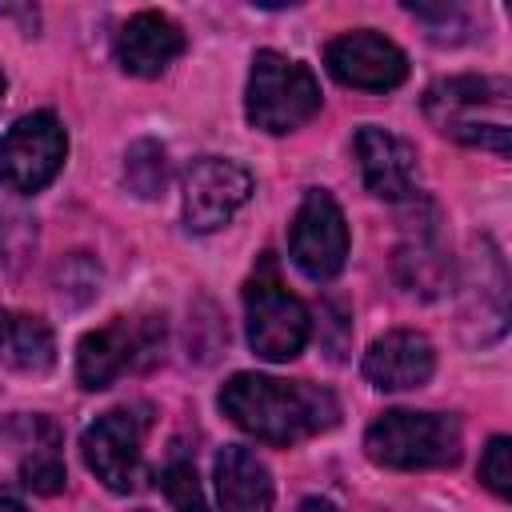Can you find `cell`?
<instances>
[{
    "mask_svg": "<svg viewBox=\"0 0 512 512\" xmlns=\"http://www.w3.org/2000/svg\"><path fill=\"white\" fill-rule=\"evenodd\" d=\"M220 408L236 428L264 444H300L340 420V404L328 388L260 372H236L220 388Z\"/></svg>",
    "mask_w": 512,
    "mask_h": 512,
    "instance_id": "cell-1",
    "label": "cell"
},
{
    "mask_svg": "<svg viewBox=\"0 0 512 512\" xmlns=\"http://www.w3.org/2000/svg\"><path fill=\"white\" fill-rule=\"evenodd\" d=\"M508 104L512 88L504 76H448L424 92V116L444 136L488 152H508Z\"/></svg>",
    "mask_w": 512,
    "mask_h": 512,
    "instance_id": "cell-2",
    "label": "cell"
},
{
    "mask_svg": "<svg viewBox=\"0 0 512 512\" xmlns=\"http://www.w3.org/2000/svg\"><path fill=\"white\" fill-rule=\"evenodd\" d=\"M460 424L440 412H412L392 408L376 416L364 432V452L380 468L420 472V468H448L460 460Z\"/></svg>",
    "mask_w": 512,
    "mask_h": 512,
    "instance_id": "cell-3",
    "label": "cell"
},
{
    "mask_svg": "<svg viewBox=\"0 0 512 512\" xmlns=\"http://www.w3.org/2000/svg\"><path fill=\"white\" fill-rule=\"evenodd\" d=\"M244 328H248V348L260 360H292L304 352L312 320L300 296H292L276 272V260L264 252L256 272L244 284Z\"/></svg>",
    "mask_w": 512,
    "mask_h": 512,
    "instance_id": "cell-4",
    "label": "cell"
},
{
    "mask_svg": "<svg viewBox=\"0 0 512 512\" xmlns=\"http://www.w3.org/2000/svg\"><path fill=\"white\" fill-rule=\"evenodd\" d=\"M244 112H248V124L260 132H272V136L292 132L320 112V84L312 68H304L300 60H288L264 48L252 56Z\"/></svg>",
    "mask_w": 512,
    "mask_h": 512,
    "instance_id": "cell-5",
    "label": "cell"
},
{
    "mask_svg": "<svg viewBox=\"0 0 512 512\" xmlns=\"http://www.w3.org/2000/svg\"><path fill=\"white\" fill-rule=\"evenodd\" d=\"M164 348V316L144 312V316H116L104 328H92L76 344V380L80 388L96 392L120 380L124 372L148 368L160 360Z\"/></svg>",
    "mask_w": 512,
    "mask_h": 512,
    "instance_id": "cell-6",
    "label": "cell"
},
{
    "mask_svg": "<svg viewBox=\"0 0 512 512\" xmlns=\"http://www.w3.org/2000/svg\"><path fill=\"white\" fill-rule=\"evenodd\" d=\"M68 156V132L52 112L20 116L0 136V184L8 192H40Z\"/></svg>",
    "mask_w": 512,
    "mask_h": 512,
    "instance_id": "cell-7",
    "label": "cell"
},
{
    "mask_svg": "<svg viewBox=\"0 0 512 512\" xmlns=\"http://www.w3.org/2000/svg\"><path fill=\"white\" fill-rule=\"evenodd\" d=\"M288 252L292 264L308 276V280H332L344 260H348V220L340 212V204L332 200V192L312 188L304 192L292 228H288Z\"/></svg>",
    "mask_w": 512,
    "mask_h": 512,
    "instance_id": "cell-8",
    "label": "cell"
},
{
    "mask_svg": "<svg viewBox=\"0 0 512 512\" xmlns=\"http://www.w3.org/2000/svg\"><path fill=\"white\" fill-rule=\"evenodd\" d=\"M80 452L88 472L104 488L132 492L144 464V416H136L132 408H112L96 416L80 436Z\"/></svg>",
    "mask_w": 512,
    "mask_h": 512,
    "instance_id": "cell-9",
    "label": "cell"
},
{
    "mask_svg": "<svg viewBox=\"0 0 512 512\" xmlns=\"http://www.w3.org/2000/svg\"><path fill=\"white\" fill-rule=\"evenodd\" d=\"M252 196V176L236 160L200 156L184 172V220L192 232L224 228Z\"/></svg>",
    "mask_w": 512,
    "mask_h": 512,
    "instance_id": "cell-10",
    "label": "cell"
},
{
    "mask_svg": "<svg viewBox=\"0 0 512 512\" xmlns=\"http://www.w3.org/2000/svg\"><path fill=\"white\" fill-rule=\"evenodd\" d=\"M324 68L348 84V88H364V92H388L396 84H404L408 76V56L380 32L372 28H356L336 36L324 48Z\"/></svg>",
    "mask_w": 512,
    "mask_h": 512,
    "instance_id": "cell-11",
    "label": "cell"
},
{
    "mask_svg": "<svg viewBox=\"0 0 512 512\" xmlns=\"http://www.w3.org/2000/svg\"><path fill=\"white\" fill-rule=\"evenodd\" d=\"M432 368H436V348L424 332H412V328H392L376 336L364 352V376L380 392L420 388L428 384Z\"/></svg>",
    "mask_w": 512,
    "mask_h": 512,
    "instance_id": "cell-12",
    "label": "cell"
},
{
    "mask_svg": "<svg viewBox=\"0 0 512 512\" xmlns=\"http://www.w3.org/2000/svg\"><path fill=\"white\" fill-rule=\"evenodd\" d=\"M356 160L368 192L380 200H404L416 188V148L388 128L364 124L356 132Z\"/></svg>",
    "mask_w": 512,
    "mask_h": 512,
    "instance_id": "cell-13",
    "label": "cell"
},
{
    "mask_svg": "<svg viewBox=\"0 0 512 512\" xmlns=\"http://www.w3.org/2000/svg\"><path fill=\"white\" fill-rule=\"evenodd\" d=\"M180 52H184V32L164 12H136L116 32V64L140 80L168 72V64H176Z\"/></svg>",
    "mask_w": 512,
    "mask_h": 512,
    "instance_id": "cell-14",
    "label": "cell"
},
{
    "mask_svg": "<svg viewBox=\"0 0 512 512\" xmlns=\"http://www.w3.org/2000/svg\"><path fill=\"white\" fill-rule=\"evenodd\" d=\"M216 496H220V512H272L268 464L252 448L228 444L216 456Z\"/></svg>",
    "mask_w": 512,
    "mask_h": 512,
    "instance_id": "cell-15",
    "label": "cell"
},
{
    "mask_svg": "<svg viewBox=\"0 0 512 512\" xmlns=\"http://www.w3.org/2000/svg\"><path fill=\"white\" fill-rule=\"evenodd\" d=\"M56 360L52 328L40 316L12 312L0 304V364L16 372H48Z\"/></svg>",
    "mask_w": 512,
    "mask_h": 512,
    "instance_id": "cell-16",
    "label": "cell"
},
{
    "mask_svg": "<svg viewBox=\"0 0 512 512\" xmlns=\"http://www.w3.org/2000/svg\"><path fill=\"white\" fill-rule=\"evenodd\" d=\"M124 180L136 196H156L168 180V156L156 140H136L124 156Z\"/></svg>",
    "mask_w": 512,
    "mask_h": 512,
    "instance_id": "cell-17",
    "label": "cell"
},
{
    "mask_svg": "<svg viewBox=\"0 0 512 512\" xmlns=\"http://www.w3.org/2000/svg\"><path fill=\"white\" fill-rule=\"evenodd\" d=\"M160 488H164V496H168V504L176 512H208L200 476H196V468L188 460H168L160 468Z\"/></svg>",
    "mask_w": 512,
    "mask_h": 512,
    "instance_id": "cell-18",
    "label": "cell"
},
{
    "mask_svg": "<svg viewBox=\"0 0 512 512\" xmlns=\"http://www.w3.org/2000/svg\"><path fill=\"white\" fill-rule=\"evenodd\" d=\"M20 484L40 492V496H52V492L64 488V464L56 456V440L32 444V456L20 460Z\"/></svg>",
    "mask_w": 512,
    "mask_h": 512,
    "instance_id": "cell-19",
    "label": "cell"
},
{
    "mask_svg": "<svg viewBox=\"0 0 512 512\" xmlns=\"http://www.w3.org/2000/svg\"><path fill=\"white\" fill-rule=\"evenodd\" d=\"M480 480L496 492L508 496L512 492V440L508 436H492L484 456H480Z\"/></svg>",
    "mask_w": 512,
    "mask_h": 512,
    "instance_id": "cell-20",
    "label": "cell"
},
{
    "mask_svg": "<svg viewBox=\"0 0 512 512\" xmlns=\"http://www.w3.org/2000/svg\"><path fill=\"white\" fill-rule=\"evenodd\" d=\"M296 512H336L328 500H320V496H308V500H300V508Z\"/></svg>",
    "mask_w": 512,
    "mask_h": 512,
    "instance_id": "cell-21",
    "label": "cell"
},
{
    "mask_svg": "<svg viewBox=\"0 0 512 512\" xmlns=\"http://www.w3.org/2000/svg\"><path fill=\"white\" fill-rule=\"evenodd\" d=\"M0 512H28V508H24L20 500H12V496H4V492H0Z\"/></svg>",
    "mask_w": 512,
    "mask_h": 512,
    "instance_id": "cell-22",
    "label": "cell"
},
{
    "mask_svg": "<svg viewBox=\"0 0 512 512\" xmlns=\"http://www.w3.org/2000/svg\"><path fill=\"white\" fill-rule=\"evenodd\" d=\"M0 100H4V72H0Z\"/></svg>",
    "mask_w": 512,
    "mask_h": 512,
    "instance_id": "cell-23",
    "label": "cell"
}]
</instances>
